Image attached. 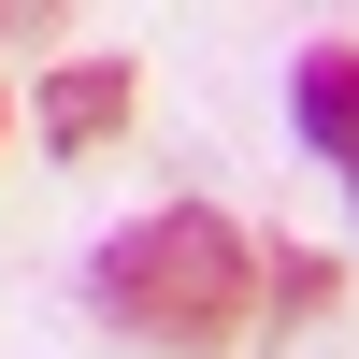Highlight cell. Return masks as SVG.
<instances>
[{
	"label": "cell",
	"mask_w": 359,
	"mask_h": 359,
	"mask_svg": "<svg viewBox=\"0 0 359 359\" xmlns=\"http://www.w3.org/2000/svg\"><path fill=\"white\" fill-rule=\"evenodd\" d=\"M115 130H130V57H57L43 72V144L57 158H101Z\"/></svg>",
	"instance_id": "7a4b0ae2"
},
{
	"label": "cell",
	"mask_w": 359,
	"mask_h": 359,
	"mask_svg": "<svg viewBox=\"0 0 359 359\" xmlns=\"http://www.w3.org/2000/svg\"><path fill=\"white\" fill-rule=\"evenodd\" d=\"M287 101H302V144L359 187V43H302V86Z\"/></svg>",
	"instance_id": "3957f363"
},
{
	"label": "cell",
	"mask_w": 359,
	"mask_h": 359,
	"mask_svg": "<svg viewBox=\"0 0 359 359\" xmlns=\"http://www.w3.org/2000/svg\"><path fill=\"white\" fill-rule=\"evenodd\" d=\"M86 302H101V331L144 345V359H216V345H245L259 302H273V273L245 259V230H230L216 201H158V216L101 230Z\"/></svg>",
	"instance_id": "6da1fadb"
},
{
	"label": "cell",
	"mask_w": 359,
	"mask_h": 359,
	"mask_svg": "<svg viewBox=\"0 0 359 359\" xmlns=\"http://www.w3.org/2000/svg\"><path fill=\"white\" fill-rule=\"evenodd\" d=\"M316 302H331V259L287 245V259H273V316H316Z\"/></svg>",
	"instance_id": "277c9868"
},
{
	"label": "cell",
	"mask_w": 359,
	"mask_h": 359,
	"mask_svg": "<svg viewBox=\"0 0 359 359\" xmlns=\"http://www.w3.org/2000/svg\"><path fill=\"white\" fill-rule=\"evenodd\" d=\"M0 130H15V101H0Z\"/></svg>",
	"instance_id": "5b68a950"
}]
</instances>
